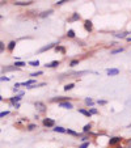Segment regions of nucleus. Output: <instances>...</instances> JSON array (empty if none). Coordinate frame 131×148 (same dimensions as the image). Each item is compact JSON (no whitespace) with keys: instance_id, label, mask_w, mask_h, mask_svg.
I'll return each instance as SVG.
<instances>
[{"instance_id":"1","label":"nucleus","mask_w":131,"mask_h":148,"mask_svg":"<svg viewBox=\"0 0 131 148\" xmlns=\"http://www.w3.org/2000/svg\"><path fill=\"white\" fill-rule=\"evenodd\" d=\"M34 107L37 110V114H46L47 113V105L42 101H35L34 102Z\"/></svg>"},{"instance_id":"2","label":"nucleus","mask_w":131,"mask_h":148,"mask_svg":"<svg viewBox=\"0 0 131 148\" xmlns=\"http://www.w3.org/2000/svg\"><path fill=\"white\" fill-rule=\"evenodd\" d=\"M122 142H123V138L122 136H110L109 140H107V145L114 148V147L122 144Z\"/></svg>"},{"instance_id":"3","label":"nucleus","mask_w":131,"mask_h":148,"mask_svg":"<svg viewBox=\"0 0 131 148\" xmlns=\"http://www.w3.org/2000/svg\"><path fill=\"white\" fill-rule=\"evenodd\" d=\"M42 124H43V127H46V128H54L57 126V122H55V119H52V118H43L42 119Z\"/></svg>"},{"instance_id":"4","label":"nucleus","mask_w":131,"mask_h":148,"mask_svg":"<svg viewBox=\"0 0 131 148\" xmlns=\"http://www.w3.org/2000/svg\"><path fill=\"white\" fill-rule=\"evenodd\" d=\"M72 97H66V96H57V97H52L50 98V102H64V101H72Z\"/></svg>"},{"instance_id":"5","label":"nucleus","mask_w":131,"mask_h":148,"mask_svg":"<svg viewBox=\"0 0 131 148\" xmlns=\"http://www.w3.org/2000/svg\"><path fill=\"white\" fill-rule=\"evenodd\" d=\"M83 26H84V29H85L87 33H92V32H93V22H92V20H89V18L84 20Z\"/></svg>"},{"instance_id":"6","label":"nucleus","mask_w":131,"mask_h":148,"mask_svg":"<svg viewBox=\"0 0 131 148\" xmlns=\"http://www.w3.org/2000/svg\"><path fill=\"white\" fill-rule=\"evenodd\" d=\"M22 97H24V96H21V95H16V96L11 97V98L8 100V101H9V104H11V106H12V107H14V105L18 104L20 101L22 100Z\"/></svg>"},{"instance_id":"7","label":"nucleus","mask_w":131,"mask_h":148,"mask_svg":"<svg viewBox=\"0 0 131 148\" xmlns=\"http://www.w3.org/2000/svg\"><path fill=\"white\" fill-rule=\"evenodd\" d=\"M58 107L67 109V110H71V109H73V104L71 102V101H64V102H59V104H58Z\"/></svg>"},{"instance_id":"8","label":"nucleus","mask_w":131,"mask_h":148,"mask_svg":"<svg viewBox=\"0 0 131 148\" xmlns=\"http://www.w3.org/2000/svg\"><path fill=\"white\" fill-rule=\"evenodd\" d=\"M57 45H59V41H58V42H55V43H50V45H46V46H43V47H41L40 50H38V52H40V54H42V52H45V51L52 50V49L55 47Z\"/></svg>"},{"instance_id":"9","label":"nucleus","mask_w":131,"mask_h":148,"mask_svg":"<svg viewBox=\"0 0 131 148\" xmlns=\"http://www.w3.org/2000/svg\"><path fill=\"white\" fill-rule=\"evenodd\" d=\"M80 18H81L80 13H79V12H73V13L71 14V17L67 18V21H68V22H76V21H79Z\"/></svg>"},{"instance_id":"10","label":"nucleus","mask_w":131,"mask_h":148,"mask_svg":"<svg viewBox=\"0 0 131 148\" xmlns=\"http://www.w3.org/2000/svg\"><path fill=\"white\" fill-rule=\"evenodd\" d=\"M92 127H93V124H92V123H87L85 126L83 127L81 134H83V135H89L90 132H92Z\"/></svg>"},{"instance_id":"11","label":"nucleus","mask_w":131,"mask_h":148,"mask_svg":"<svg viewBox=\"0 0 131 148\" xmlns=\"http://www.w3.org/2000/svg\"><path fill=\"white\" fill-rule=\"evenodd\" d=\"M21 84V87H25V88H29V87H32V85H35L37 84V80L35 79H29L24 83H20Z\"/></svg>"},{"instance_id":"12","label":"nucleus","mask_w":131,"mask_h":148,"mask_svg":"<svg viewBox=\"0 0 131 148\" xmlns=\"http://www.w3.org/2000/svg\"><path fill=\"white\" fill-rule=\"evenodd\" d=\"M59 66H60V60H52V62H50V63L45 64L46 68H58Z\"/></svg>"},{"instance_id":"13","label":"nucleus","mask_w":131,"mask_h":148,"mask_svg":"<svg viewBox=\"0 0 131 148\" xmlns=\"http://www.w3.org/2000/svg\"><path fill=\"white\" fill-rule=\"evenodd\" d=\"M119 72H121V71H119L118 68H107V69H106L107 76H118Z\"/></svg>"},{"instance_id":"14","label":"nucleus","mask_w":131,"mask_h":148,"mask_svg":"<svg viewBox=\"0 0 131 148\" xmlns=\"http://www.w3.org/2000/svg\"><path fill=\"white\" fill-rule=\"evenodd\" d=\"M84 104H85L88 107H93L95 104H96V101L92 97H85V98H84Z\"/></svg>"},{"instance_id":"15","label":"nucleus","mask_w":131,"mask_h":148,"mask_svg":"<svg viewBox=\"0 0 131 148\" xmlns=\"http://www.w3.org/2000/svg\"><path fill=\"white\" fill-rule=\"evenodd\" d=\"M128 34H131L130 32H121V33H115V34H113L115 38H118V40H123V38H126L128 37Z\"/></svg>"},{"instance_id":"16","label":"nucleus","mask_w":131,"mask_h":148,"mask_svg":"<svg viewBox=\"0 0 131 148\" xmlns=\"http://www.w3.org/2000/svg\"><path fill=\"white\" fill-rule=\"evenodd\" d=\"M66 134H68V135H71V136H73V138H80L83 134H79V132H76L75 130H72V128H67L66 130Z\"/></svg>"},{"instance_id":"17","label":"nucleus","mask_w":131,"mask_h":148,"mask_svg":"<svg viewBox=\"0 0 131 148\" xmlns=\"http://www.w3.org/2000/svg\"><path fill=\"white\" fill-rule=\"evenodd\" d=\"M34 2H13L14 5H17V7H29V5H32Z\"/></svg>"},{"instance_id":"18","label":"nucleus","mask_w":131,"mask_h":148,"mask_svg":"<svg viewBox=\"0 0 131 148\" xmlns=\"http://www.w3.org/2000/svg\"><path fill=\"white\" fill-rule=\"evenodd\" d=\"M54 50H55V52H60V54H66V47L63 45H57L55 47H54Z\"/></svg>"},{"instance_id":"19","label":"nucleus","mask_w":131,"mask_h":148,"mask_svg":"<svg viewBox=\"0 0 131 148\" xmlns=\"http://www.w3.org/2000/svg\"><path fill=\"white\" fill-rule=\"evenodd\" d=\"M18 69H20V68L14 67V66H5V67H3L2 71H3V72H11V71H18Z\"/></svg>"},{"instance_id":"20","label":"nucleus","mask_w":131,"mask_h":148,"mask_svg":"<svg viewBox=\"0 0 131 148\" xmlns=\"http://www.w3.org/2000/svg\"><path fill=\"white\" fill-rule=\"evenodd\" d=\"M52 9H49V11H43V12H41L40 14H38V17L40 18H45V17H49L50 14H52Z\"/></svg>"},{"instance_id":"21","label":"nucleus","mask_w":131,"mask_h":148,"mask_svg":"<svg viewBox=\"0 0 131 148\" xmlns=\"http://www.w3.org/2000/svg\"><path fill=\"white\" fill-rule=\"evenodd\" d=\"M66 37H67V38H70V40H73V38H76L75 30H73V29H68V30H67V33H66Z\"/></svg>"},{"instance_id":"22","label":"nucleus","mask_w":131,"mask_h":148,"mask_svg":"<svg viewBox=\"0 0 131 148\" xmlns=\"http://www.w3.org/2000/svg\"><path fill=\"white\" fill-rule=\"evenodd\" d=\"M16 45H17L16 41H11L8 45H7V50H8L9 52H12V51L14 50V47H16Z\"/></svg>"},{"instance_id":"23","label":"nucleus","mask_w":131,"mask_h":148,"mask_svg":"<svg viewBox=\"0 0 131 148\" xmlns=\"http://www.w3.org/2000/svg\"><path fill=\"white\" fill-rule=\"evenodd\" d=\"M78 112L80 113V114H83V115H85V117H88V118H90V113H89V110H87V109H84V107H80V109H78Z\"/></svg>"},{"instance_id":"24","label":"nucleus","mask_w":131,"mask_h":148,"mask_svg":"<svg viewBox=\"0 0 131 148\" xmlns=\"http://www.w3.org/2000/svg\"><path fill=\"white\" fill-rule=\"evenodd\" d=\"M66 130H67V128L62 127V126H55V127L52 128L54 132H59V134H66Z\"/></svg>"},{"instance_id":"25","label":"nucleus","mask_w":131,"mask_h":148,"mask_svg":"<svg viewBox=\"0 0 131 148\" xmlns=\"http://www.w3.org/2000/svg\"><path fill=\"white\" fill-rule=\"evenodd\" d=\"M122 51H125V47H115V49L110 50V55H115V54H119Z\"/></svg>"},{"instance_id":"26","label":"nucleus","mask_w":131,"mask_h":148,"mask_svg":"<svg viewBox=\"0 0 131 148\" xmlns=\"http://www.w3.org/2000/svg\"><path fill=\"white\" fill-rule=\"evenodd\" d=\"M75 88V83H68V84H66L64 85V92H70V90H72Z\"/></svg>"},{"instance_id":"27","label":"nucleus","mask_w":131,"mask_h":148,"mask_svg":"<svg viewBox=\"0 0 131 148\" xmlns=\"http://www.w3.org/2000/svg\"><path fill=\"white\" fill-rule=\"evenodd\" d=\"M79 63H80L79 59H71L70 63H68V66H70L71 68H73V67H76V66H79Z\"/></svg>"},{"instance_id":"28","label":"nucleus","mask_w":131,"mask_h":148,"mask_svg":"<svg viewBox=\"0 0 131 148\" xmlns=\"http://www.w3.org/2000/svg\"><path fill=\"white\" fill-rule=\"evenodd\" d=\"M14 67H17V68H22V67H25L26 66V63L25 62H21V60H18V62H14V64H13Z\"/></svg>"},{"instance_id":"29","label":"nucleus","mask_w":131,"mask_h":148,"mask_svg":"<svg viewBox=\"0 0 131 148\" xmlns=\"http://www.w3.org/2000/svg\"><path fill=\"white\" fill-rule=\"evenodd\" d=\"M38 126H37V124L35 123H29V124H26V130L28 131H33V130H35Z\"/></svg>"},{"instance_id":"30","label":"nucleus","mask_w":131,"mask_h":148,"mask_svg":"<svg viewBox=\"0 0 131 148\" xmlns=\"http://www.w3.org/2000/svg\"><path fill=\"white\" fill-rule=\"evenodd\" d=\"M41 75H43V71H37V72H33V73H30V77H32V79H35V77L41 76Z\"/></svg>"},{"instance_id":"31","label":"nucleus","mask_w":131,"mask_h":148,"mask_svg":"<svg viewBox=\"0 0 131 148\" xmlns=\"http://www.w3.org/2000/svg\"><path fill=\"white\" fill-rule=\"evenodd\" d=\"M90 145V142H84V143H80L78 148H89Z\"/></svg>"},{"instance_id":"32","label":"nucleus","mask_w":131,"mask_h":148,"mask_svg":"<svg viewBox=\"0 0 131 148\" xmlns=\"http://www.w3.org/2000/svg\"><path fill=\"white\" fill-rule=\"evenodd\" d=\"M89 113H90V115H97L98 114V109L97 107H90L89 109Z\"/></svg>"},{"instance_id":"33","label":"nucleus","mask_w":131,"mask_h":148,"mask_svg":"<svg viewBox=\"0 0 131 148\" xmlns=\"http://www.w3.org/2000/svg\"><path fill=\"white\" fill-rule=\"evenodd\" d=\"M29 66H32V67H38V66H40V60H30V62H29Z\"/></svg>"},{"instance_id":"34","label":"nucleus","mask_w":131,"mask_h":148,"mask_svg":"<svg viewBox=\"0 0 131 148\" xmlns=\"http://www.w3.org/2000/svg\"><path fill=\"white\" fill-rule=\"evenodd\" d=\"M96 104L100 105V106H105V105L107 104V101H106V100H97V101H96Z\"/></svg>"},{"instance_id":"35","label":"nucleus","mask_w":131,"mask_h":148,"mask_svg":"<svg viewBox=\"0 0 131 148\" xmlns=\"http://www.w3.org/2000/svg\"><path fill=\"white\" fill-rule=\"evenodd\" d=\"M5 49H7L5 43H4L3 41H0V54H2V52H4V51H5Z\"/></svg>"},{"instance_id":"36","label":"nucleus","mask_w":131,"mask_h":148,"mask_svg":"<svg viewBox=\"0 0 131 148\" xmlns=\"http://www.w3.org/2000/svg\"><path fill=\"white\" fill-rule=\"evenodd\" d=\"M11 114V112L9 110H5V112H2L0 113V118H4V117H7V115H9Z\"/></svg>"},{"instance_id":"37","label":"nucleus","mask_w":131,"mask_h":148,"mask_svg":"<svg viewBox=\"0 0 131 148\" xmlns=\"http://www.w3.org/2000/svg\"><path fill=\"white\" fill-rule=\"evenodd\" d=\"M64 3H68L67 0H58V2L55 3V5H63Z\"/></svg>"},{"instance_id":"38","label":"nucleus","mask_w":131,"mask_h":148,"mask_svg":"<svg viewBox=\"0 0 131 148\" xmlns=\"http://www.w3.org/2000/svg\"><path fill=\"white\" fill-rule=\"evenodd\" d=\"M0 81H9V77H7V76H0Z\"/></svg>"},{"instance_id":"39","label":"nucleus","mask_w":131,"mask_h":148,"mask_svg":"<svg viewBox=\"0 0 131 148\" xmlns=\"http://www.w3.org/2000/svg\"><path fill=\"white\" fill-rule=\"evenodd\" d=\"M125 145H131V138L125 140Z\"/></svg>"},{"instance_id":"40","label":"nucleus","mask_w":131,"mask_h":148,"mask_svg":"<svg viewBox=\"0 0 131 148\" xmlns=\"http://www.w3.org/2000/svg\"><path fill=\"white\" fill-rule=\"evenodd\" d=\"M126 41H127V42H131V35H128V37L126 38Z\"/></svg>"},{"instance_id":"41","label":"nucleus","mask_w":131,"mask_h":148,"mask_svg":"<svg viewBox=\"0 0 131 148\" xmlns=\"http://www.w3.org/2000/svg\"><path fill=\"white\" fill-rule=\"evenodd\" d=\"M114 148H125V145H121V144H119V145H117V147H114Z\"/></svg>"},{"instance_id":"42","label":"nucleus","mask_w":131,"mask_h":148,"mask_svg":"<svg viewBox=\"0 0 131 148\" xmlns=\"http://www.w3.org/2000/svg\"><path fill=\"white\" fill-rule=\"evenodd\" d=\"M20 106H21V105H20V102H18V104H16V105H14V107H16V109H18Z\"/></svg>"},{"instance_id":"43","label":"nucleus","mask_w":131,"mask_h":148,"mask_svg":"<svg viewBox=\"0 0 131 148\" xmlns=\"http://www.w3.org/2000/svg\"><path fill=\"white\" fill-rule=\"evenodd\" d=\"M0 101H3V96L2 95H0Z\"/></svg>"},{"instance_id":"44","label":"nucleus","mask_w":131,"mask_h":148,"mask_svg":"<svg viewBox=\"0 0 131 148\" xmlns=\"http://www.w3.org/2000/svg\"><path fill=\"white\" fill-rule=\"evenodd\" d=\"M125 148H131V145H125Z\"/></svg>"},{"instance_id":"45","label":"nucleus","mask_w":131,"mask_h":148,"mask_svg":"<svg viewBox=\"0 0 131 148\" xmlns=\"http://www.w3.org/2000/svg\"><path fill=\"white\" fill-rule=\"evenodd\" d=\"M127 127H128V128H131V123H130V124H128V126H127Z\"/></svg>"},{"instance_id":"46","label":"nucleus","mask_w":131,"mask_h":148,"mask_svg":"<svg viewBox=\"0 0 131 148\" xmlns=\"http://www.w3.org/2000/svg\"><path fill=\"white\" fill-rule=\"evenodd\" d=\"M0 20H2V14H0Z\"/></svg>"},{"instance_id":"47","label":"nucleus","mask_w":131,"mask_h":148,"mask_svg":"<svg viewBox=\"0 0 131 148\" xmlns=\"http://www.w3.org/2000/svg\"><path fill=\"white\" fill-rule=\"evenodd\" d=\"M0 132H2V128H0Z\"/></svg>"},{"instance_id":"48","label":"nucleus","mask_w":131,"mask_h":148,"mask_svg":"<svg viewBox=\"0 0 131 148\" xmlns=\"http://www.w3.org/2000/svg\"><path fill=\"white\" fill-rule=\"evenodd\" d=\"M62 148H64V147H62Z\"/></svg>"}]
</instances>
